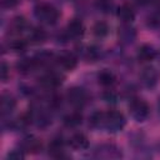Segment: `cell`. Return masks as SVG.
Segmentation results:
<instances>
[{
    "label": "cell",
    "mask_w": 160,
    "mask_h": 160,
    "mask_svg": "<svg viewBox=\"0 0 160 160\" xmlns=\"http://www.w3.org/2000/svg\"><path fill=\"white\" fill-rule=\"evenodd\" d=\"M116 14H118V18L121 21H124V22H130L135 18V14H134L132 8L130 5H128V4H122L121 6H119Z\"/></svg>",
    "instance_id": "cell-5"
},
{
    "label": "cell",
    "mask_w": 160,
    "mask_h": 160,
    "mask_svg": "<svg viewBox=\"0 0 160 160\" xmlns=\"http://www.w3.org/2000/svg\"><path fill=\"white\" fill-rule=\"evenodd\" d=\"M66 96H68L69 102L71 105L76 106V108L82 106L85 100H86V94H85V91L81 88H72V89H70L68 91Z\"/></svg>",
    "instance_id": "cell-4"
},
{
    "label": "cell",
    "mask_w": 160,
    "mask_h": 160,
    "mask_svg": "<svg viewBox=\"0 0 160 160\" xmlns=\"http://www.w3.org/2000/svg\"><path fill=\"white\" fill-rule=\"evenodd\" d=\"M30 39H31L32 42H35V44H41V42H44L45 39H46V32H45L41 28H35V29L31 31V34H30Z\"/></svg>",
    "instance_id": "cell-14"
},
{
    "label": "cell",
    "mask_w": 160,
    "mask_h": 160,
    "mask_svg": "<svg viewBox=\"0 0 160 160\" xmlns=\"http://www.w3.org/2000/svg\"><path fill=\"white\" fill-rule=\"evenodd\" d=\"M92 32H94V35H95L96 38H104V36H106L108 32H109V26H108L104 21H99V22H96V24L94 25Z\"/></svg>",
    "instance_id": "cell-12"
},
{
    "label": "cell",
    "mask_w": 160,
    "mask_h": 160,
    "mask_svg": "<svg viewBox=\"0 0 160 160\" xmlns=\"http://www.w3.org/2000/svg\"><path fill=\"white\" fill-rule=\"evenodd\" d=\"M35 12H36V16L46 24H55L59 19V11L52 5H49V4L40 5L39 8H36Z\"/></svg>",
    "instance_id": "cell-2"
},
{
    "label": "cell",
    "mask_w": 160,
    "mask_h": 160,
    "mask_svg": "<svg viewBox=\"0 0 160 160\" xmlns=\"http://www.w3.org/2000/svg\"><path fill=\"white\" fill-rule=\"evenodd\" d=\"M142 79L146 85H154L158 79V72L155 71V69H145V71L142 72Z\"/></svg>",
    "instance_id": "cell-15"
},
{
    "label": "cell",
    "mask_w": 160,
    "mask_h": 160,
    "mask_svg": "<svg viewBox=\"0 0 160 160\" xmlns=\"http://www.w3.org/2000/svg\"><path fill=\"white\" fill-rule=\"evenodd\" d=\"M66 31H68V35L70 38H79L82 35L84 32V25L80 20L78 19H74L72 21H70L68 24V28H66Z\"/></svg>",
    "instance_id": "cell-6"
},
{
    "label": "cell",
    "mask_w": 160,
    "mask_h": 160,
    "mask_svg": "<svg viewBox=\"0 0 160 160\" xmlns=\"http://www.w3.org/2000/svg\"><path fill=\"white\" fill-rule=\"evenodd\" d=\"M155 58V50L150 45H144L139 50V59L142 61H150Z\"/></svg>",
    "instance_id": "cell-10"
},
{
    "label": "cell",
    "mask_w": 160,
    "mask_h": 160,
    "mask_svg": "<svg viewBox=\"0 0 160 160\" xmlns=\"http://www.w3.org/2000/svg\"><path fill=\"white\" fill-rule=\"evenodd\" d=\"M59 64L65 69V70H72L76 64H78V59L72 55V54H65L59 59Z\"/></svg>",
    "instance_id": "cell-8"
},
{
    "label": "cell",
    "mask_w": 160,
    "mask_h": 160,
    "mask_svg": "<svg viewBox=\"0 0 160 160\" xmlns=\"http://www.w3.org/2000/svg\"><path fill=\"white\" fill-rule=\"evenodd\" d=\"M81 120H82V118L79 112H72V114L66 115L64 118V124L69 128H75V126L81 124Z\"/></svg>",
    "instance_id": "cell-11"
},
{
    "label": "cell",
    "mask_w": 160,
    "mask_h": 160,
    "mask_svg": "<svg viewBox=\"0 0 160 160\" xmlns=\"http://www.w3.org/2000/svg\"><path fill=\"white\" fill-rule=\"evenodd\" d=\"M12 26H14V29L21 31V30L26 26V21H25V19H24L22 16H18V18H15V19L12 20Z\"/></svg>",
    "instance_id": "cell-18"
},
{
    "label": "cell",
    "mask_w": 160,
    "mask_h": 160,
    "mask_svg": "<svg viewBox=\"0 0 160 160\" xmlns=\"http://www.w3.org/2000/svg\"><path fill=\"white\" fill-rule=\"evenodd\" d=\"M114 80H115V76H114L110 71H102V72H100V75H99V82H100L101 85H104V86L111 85V84L114 82Z\"/></svg>",
    "instance_id": "cell-16"
},
{
    "label": "cell",
    "mask_w": 160,
    "mask_h": 160,
    "mask_svg": "<svg viewBox=\"0 0 160 160\" xmlns=\"http://www.w3.org/2000/svg\"><path fill=\"white\" fill-rule=\"evenodd\" d=\"M69 144L74 149H86L89 146V140L84 134H75L70 138Z\"/></svg>",
    "instance_id": "cell-7"
},
{
    "label": "cell",
    "mask_w": 160,
    "mask_h": 160,
    "mask_svg": "<svg viewBox=\"0 0 160 160\" xmlns=\"http://www.w3.org/2000/svg\"><path fill=\"white\" fill-rule=\"evenodd\" d=\"M22 146H24V150H25V151L35 152V151H38V150L40 149L41 144H40V141H39L38 139L29 138V139H25V141H24Z\"/></svg>",
    "instance_id": "cell-13"
},
{
    "label": "cell",
    "mask_w": 160,
    "mask_h": 160,
    "mask_svg": "<svg viewBox=\"0 0 160 160\" xmlns=\"http://www.w3.org/2000/svg\"><path fill=\"white\" fill-rule=\"evenodd\" d=\"M9 74H10V71H9V66H8L6 62L2 61L1 65H0V79H1L2 81H6L8 78H9Z\"/></svg>",
    "instance_id": "cell-19"
},
{
    "label": "cell",
    "mask_w": 160,
    "mask_h": 160,
    "mask_svg": "<svg viewBox=\"0 0 160 160\" xmlns=\"http://www.w3.org/2000/svg\"><path fill=\"white\" fill-rule=\"evenodd\" d=\"M42 82L46 85V86H58L59 84H61V80L58 75L55 74H49L46 75L44 79H42Z\"/></svg>",
    "instance_id": "cell-17"
},
{
    "label": "cell",
    "mask_w": 160,
    "mask_h": 160,
    "mask_svg": "<svg viewBox=\"0 0 160 160\" xmlns=\"http://www.w3.org/2000/svg\"><path fill=\"white\" fill-rule=\"evenodd\" d=\"M130 112L138 121H142L149 115V106L142 100H132L130 104Z\"/></svg>",
    "instance_id": "cell-3"
},
{
    "label": "cell",
    "mask_w": 160,
    "mask_h": 160,
    "mask_svg": "<svg viewBox=\"0 0 160 160\" xmlns=\"http://www.w3.org/2000/svg\"><path fill=\"white\" fill-rule=\"evenodd\" d=\"M1 2L6 8H12V6H15L19 2V0H1Z\"/></svg>",
    "instance_id": "cell-21"
},
{
    "label": "cell",
    "mask_w": 160,
    "mask_h": 160,
    "mask_svg": "<svg viewBox=\"0 0 160 160\" xmlns=\"http://www.w3.org/2000/svg\"><path fill=\"white\" fill-rule=\"evenodd\" d=\"M8 158L9 159H21L22 158V154L20 151H11L8 154Z\"/></svg>",
    "instance_id": "cell-22"
},
{
    "label": "cell",
    "mask_w": 160,
    "mask_h": 160,
    "mask_svg": "<svg viewBox=\"0 0 160 160\" xmlns=\"http://www.w3.org/2000/svg\"><path fill=\"white\" fill-rule=\"evenodd\" d=\"M11 48L15 50V51H21L26 48V42L24 40H15L12 44H11Z\"/></svg>",
    "instance_id": "cell-20"
},
{
    "label": "cell",
    "mask_w": 160,
    "mask_h": 160,
    "mask_svg": "<svg viewBox=\"0 0 160 160\" xmlns=\"http://www.w3.org/2000/svg\"><path fill=\"white\" fill-rule=\"evenodd\" d=\"M15 105H16V102H15V100H14L10 95H2V98H1V104H0L2 115L10 114V112L15 109Z\"/></svg>",
    "instance_id": "cell-9"
},
{
    "label": "cell",
    "mask_w": 160,
    "mask_h": 160,
    "mask_svg": "<svg viewBox=\"0 0 160 160\" xmlns=\"http://www.w3.org/2000/svg\"><path fill=\"white\" fill-rule=\"evenodd\" d=\"M125 125V118L121 112L111 110L106 114H102V126H106L111 131L121 130Z\"/></svg>",
    "instance_id": "cell-1"
}]
</instances>
